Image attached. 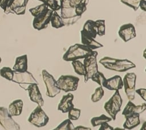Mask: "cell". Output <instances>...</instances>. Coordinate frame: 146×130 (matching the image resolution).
<instances>
[{
  "mask_svg": "<svg viewBox=\"0 0 146 130\" xmlns=\"http://www.w3.org/2000/svg\"><path fill=\"white\" fill-rule=\"evenodd\" d=\"M23 106V103L21 99H16L9 104L8 111L12 116H19L22 112Z\"/></svg>",
  "mask_w": 146,
  "mask_h": 130,
  "instance_id": "7402d4cb",
  "label": "cell"
},
{
  "mask_svg": "<svg viewBox=\"0 0 146 130\" xmlns=\"http://www.w3.org/2000/svg\"><path fill=\"white\" fill-rule=\"evenodd\" d=\"M104 94V91L102 86L96 88L95 90L94 93L91 95V101L92 102H97L99 101L103 98Z\"/></svg>",
  "mask_w": 146,
  "mask_h": 130,
  "instance_id": "f546056e",
  "label": "cell"
},
{
  "mask_svg": "<svg viewBox=\"0 0 146 130\" xmlns=\"http://www.w3.org/2000/svg\"><path fill=\"white\" fill-rule=\"evenodd\" d=\"M11 81L18 84L22 89L26 91H27L30 85H38V81L35 79L33 74L27 70L22 72L14 70L13 78Z\"/></svg>",
  "mask_w": 146,
  "mask_h": 130,
  "instance_id": "5b68a950",
  "label": "cell"
},
{
  "mask_svg": "<svg viewBox=\"0 0 146 130\" xmlns=\"http://www.w3.org/2000/svg\"><path fill=\"white\" fill-rule=\"evenodd\" d=\"M98 52L94 51L93 53L84 58L83 64L85 68L86 73L84 74V82H87L91 78L92 76L98 71L97 64Z\"/></svg>",
  "mask_w": 146,
  "mask_h": 130,
  "instance_id": "52a82bcc",
  "label": "cell"
},
{
  "mask_svg": "<svg viewBox=\"0 0 146 130\" xmlns=\"http://www.w3.org/2000/svg\"><path fill=\"white\" fill-rule=\"evenodd\" d=\"M79 78L72 75H62L56 81L59 89L66 93L77 90Z\"/></svg>",
  "mask_w": 146,
  "mask_h": 130,
  "instance_id": "8992f818",
  "label": "cell"
},
{
  "mask_svg": "<svg viewBox=\"0 0 146 130\" xmlns=\"http://www.w3.org/2000/svg\"><path fill=\"white\" fill-rule=\"evenodd\" d=\"M113 128L107 122L104 123L100 125L99 130H113Z\"/></svg>",
  "mask_w": 146,
  "mask_h": 130,
  "instance_id": "8d00e7d4",
  "label": "cell"
},
{
  "mask_svg": "<svg viewBox=\"0 0 146 130\" xmlns=\"http://www.w3.org/2000/svg\"><path fill=\"white\" fill-rule=\"evenodd\" d=\"M118 34L124 42H127L136 36L135 28L131 23L122 25L119 28Z\"/></svg>",
  "mask_w": 146,
  "mask_h": 130,
  "instance_id": "5bb4252c",
  "label": "cell"
},
{
  "mask_svg": "<svg viewBox=\"0 0 146 130\" xmlns=\"http://www.w3.org/2000/svg\"><path fill=\"white\" fill-rule=\"evenodd\" d=\"M96 26L97 27L98 35L103 36L106 34V25L104 20H97L95 21Z\"/></svg>",
  "mask_w": 146,
  "mask_h": 130,
  "instance_id": "1f68e13d",
  "label": "cell"
},
{
  "mask_svg": "<svg viewBox=\"0 0 146 130\" xmlns=\"http://www.w3.org/2000/svg\"><path fill=\"white\" fill-rule=\"evenodd\" d=\"M91 79L93 81L99 84L100 86H102V83L104 81V80L106 79V78L102 72L98 71L95 74L92 76Z\"/></svg>",
  "mask_w": 146,
  "mask_h": 130,
  "instance_id": "e575fe53",
  "label": "cell"
},
{
  "mask_svg": "<svg viewBox=\"0 0 146 130\" xmlns=\"http://www.w3.org/2000/svg\"><path fill=\"white\" fill-rule=\"evenodd\" d=\"M14 75V70L10 67L4 66L0 69V76L9 81H12Z\"/></svg>",
  "mask_w": 146,
  "mask_h": 130,
  "instance_id": "83f0119b",
  "label": "cell"
},
{
  "mask_svg": "<svg viewBox=\"0 0 146 130\" xmlns=\"http://www.w3.org/2000/svg\"><path fill=\"white\" fill-rule=\"evenodd\" d=\"M8 0H0V7L5 10Z\"/></svg>",
  "mask_w": 146,
  "mask_h": 130,
  "instance_id": "f35d334b",
  "label": "cell"
},
{
  "mask_svg": "<svg viewBox=\"0 0 146 130\" xmlns=\"http://www.w3.org/2000/svg\"><path fill=\"white\" fill-rule=\"evenodd\" d=\"M145 110L146 103H144L142 104L136 106L132 103L131 100H129L122 112V115L126 117L135 113L140 114L143 112Z\"/></svg>",
  "mask_w": 146,
  "mask_h": 130,
  "instance_id": "e0dca14e",
  "label": "cell"
},
{
  "mask_svg": "<svg viewBox=\"0 0 146 130\" xmlns=\"http://www.w3.org/2000/svg\"><path fill=\"white\" fill-rule=\"evenodd\" d=\"M80 110L79 108H76L72 107L68 112V118L71 120H78L80 115Z\"/></svg>",
  "mask_w": 146,
  "mask_h": 130,
  "instance_id": "d6a6232c",
  "label": "cell"
},
{
  "mask_svg": "<svg viewBox=\"0 0 146 130\" xmlns=\"http://www.w3.org/2000/svg\"><path fill=\"white\" fill-rule=\"evenodd\" d=\"M113 129H120V128H115Z\"/></svg>",
  "mask_w": 146,
  "mask_h": 130,
  "instance_id": "b9f144b4",
  "label": "cell"
},
{
  "mask_svg": "<svg viewBox=\"0 0 146 130\" xmlns=\"http://www.w3.org/2000/svg\"><path fill=\"white\" fill-rule=\"evenodd\" d=\"M136 79V75L134 73H128L123 78V86L129 100H133L135 99Z\"/></svg>",
  "mask_w": 146,
  "mask_h": 130,
  "instance_id": "7c38bea8",
  "label": "cell"
},
{
  "mask_svg": "<svg viewBox=\"0 0 146 130\" xmlns=\"http://www.w3.org/2000/svg\"><path fill=\"white\" fill-rule=\"evenodd\" d=\"M51 26L55 28H59L64 26L62 18L61 16L56 12V11H54L50 20Z\"/></svg>",
  "mask_w": 146,
  "mask_h": 130,
  "instance_id": "cb8c5ba5",
  "label": "cell"
},
{
  "mask_svg": "<svg viewBox=\"0 0 146 130\" xmlns=\"http://www.w3.org/2000/svg\"><path fill=\"white\" fill-rule=\"evenodd\" d=\"M135 93L138 94L140 97L144 100H146V89H139L135 90Z\"/></svg>",
  "mask_w": 146,
  "mask_h": 130,
  "instance_id": "d590c367",
  "label": "cell"
},
{
  "mask_svg": "<svg viewBox=\"0 0 146 130\" xmlns=\"http://www.w3.org/2000/svg\"><path fill=\"white\" fill-rule=\"evenodd\" d=\"M49 121V118L43 110L41 106L38 105L31 112L28 118V121L36 127L45 126Z\"/></svg>",
  "mask_w": 146,
  "mask_h": 130,
  "instance_id": "ba28073f",
  "label": "cell"
},
{
  "mask_svg": "<svg viewBox=\"0 0 146 130\" xmlns=\"http://www.w3.org/2000/svg\"><path fill=\"white\" fill-rule=\"evenodd\" d=\"M74 95L71 93H68L63 95L58 104V110L60 111L63 113L68 112L71 108L74 107L72 103Z\"/></svg>",
  "mask_w": 146,
  "mask_h": 130,
  "instance_id": "ac0fdd59",
  "label": "cell"
},
{
  "mask_svg": "<svg viewBox=\"0 0 146 130\" xmlns=\"http://www.w3.org/2000/svg\"><path fill=\"white\" fill-rule=\"evenodd\" d=\"M48 9V7L47 5H46L44 3H42L35 7L30 8L29 10V11L31 13L32 16H33L34 17H35L38 15L46 11Z\"/></svg>",
  "mask_w": 146,
  "mask_h": 130,
  "instance_id": "4316f807",
  "label": "cell"
},
{
  "mask_svg": "<svg viewBox=\"0 0 146 130\" xmlns=\"http://www.w3.org/2000/svg\"><path fill=\"white\" fill-rule=\"evenodd\" d=\"M42 2L43 3L47 5L50 9L54 11H56L60 9V5L56 0H38Z\"/></svg>",
  "mask_w": 146,
  "mask_h": 130,
  "instance_id": "4dcf8cb0",
  "label": "cell"
},
{
  "mask_svg": "<svg viewBox=\"0 0 146 130\" xmlns=\"http://www.w3.org/2000/svg\"><path fill=\"white\" fill-rule=\"evenodd\" d=\"M146 122L145 121L144 123H143V127H141V129H144V130H145V128H146Z\"/></svg>",
  "mask_w": 146,
  "mask_h": 130,
  "instance_id": "60d3db41",
  "label": "cell"
},
{
  "mask_svg": "<svg viewBox=\"0 0 146 130\" xmlns=\"http://www.w3.org/2000/svg\"><path fill=\"white\" fill-rule=\"evenodd\" d=\"M91 128L90 127H86L83 126H77L74 127V130H91Z\"/></svg>",
  "mask_w": 146,
  "mask_h": 130,
  "instance_id": "ab89813d",
  "label": "cell"
},
{
  "mask_svg": "<svg viewBox=\"0 0 146 130\" xmlns=\"http://www.w3.org/2000/svg\"><path fill=\"white\" fill-rule=\"evenodd\" d=\"M123 100L119 90H116L111 98L105 103L104 108L112 120L116 119V114L120 111Z\"/></svg>",
  "mask_w": 146,
  "mask_h": 130,
  "instance_id": "277c9868",
  "label": "cell"
},
{
  "mask_svg": "<svg viewBox=\"0 0 146 130\" xmlns=\"http://www.w3.org/2000/svg\"><path fill=\"white\" fill-rule=\"evenodd\" d=\"M139 7L144 11H146V1L141 0L139 4Z\"/></svg>",
  "mask_w": 146,
  "mask_h": 130,
  "instance_id": "74e56055",
  "label": "cell"
},
{
  "mask_svg": "<svg viewBox=\"0 0 146 130\" xmlns=\"http://www.w3.org/2000/svg\"><path fill=\"white\" fill-rule=\"evenodd\" d=\"M71 64L74 68L75 72L76 74L80 76H84L86 71L83 63H82L80 61L77 60L71 61Z\"/></svg>",
  "mask_w": 146,
  "mask_h": 130,
  "instance_id": "484cf974",
  "label": "cell"
},
{
  "mask_svg": "<svg viewBox=\"0 0 146 130\" xmlns=\"http://www.w3.org/2000/svg\"><path fill=\"white\" fill-rule=\"evenodd\" d=\"M81 42L82 44L87 46L92 50H95L103 47V45L96 41L95 39L92 38L90 35L87 34L84 31L81 30Z\"/></svg>",
  "mask_w": 146,
  "mask_h": 130,
  "instance_id": "d6986e66",
  "label": "cell"
},
{
  "mask_svg": "<svg viewBox=\"0 0 146 130\" xmlns=\"http://www.w3.org/2000/svg\"><path fill=\"white\" fill-rule=\"evenodd\" d=\"M106 69L119 72H124L136 67V65L128 59H117L110 57H104L99 60Z\"/></svg>",
  "mask_w": 146,
  "mask_h": 130,
  "instance_id": "7a4b0ae2",
  "label": "cell"
},
{
  "mask_svg": "<svg viewBox=\"0 0 146 130\" xmlns=\"http://www.w3.org/2000/svg\"><path fill=\"white\" fill-rule=\"evenodd\" d=\"M1 61H2V59H1V57H0V64H1Z\"/></svg>",
  "mask_w": 146,
  "mask_h": 130,
  "instance_id": "7bdbcfd3",
  "label": "cell"
},
{
  "mask_svg": "<svg viewBox=\"0 0 146 130\" xmlns=\"http://www.w3.org/2000/svg\"><path fill=\"white\" fill-rule=\"evenodd\" d=\"M27 54H23L16 58L13 70L16 72H22L27 71Z\"/></svg>",
  "mask_w": 146,
  "mask_h": 130,
  "instance_id": "44dd1931",
  "label": "cell"
},
{
  "mask_svg": "<svg viewBox=\"0 0 146 130\" xmlns=\"http://www.w3.org/2000/svg\"><path fill=\"white\" fill-rule=\"evenodd\" d=\"M112 120V118L111 117H108L104 114L101 115L99 116L94 117L92 118L90 121L93 127H96L98 125H100L104 123H108Z\"/></svg>",
  "mask_w": 146,
  "mask_h": 130,
  "instance_id": "d4e9b609",
  "label": "cell"
},
{
  "mask_svg": "<svg viewBox=\"0 0 146 130\" xmlns=\"http://www.w3.org/2000/svg\"><path fill=\"white\" fill-rule=\"evenodd\" d=\"M74 127L71 120L67 119L62 121L54 130H74Z\"/></svg>",
  "mask_w": 146,
  "mask_h": 130,
  "instance_id": "f1b7e54d",
  "label": "cell"
},
{
  "mask_svg": "<svg viewBox=\"0 0 146 130\" xmlns=\"http://www.w3.org/2000/svg\"><path fill=\"white\" fill-rule=\"evenodd\" d=\"M0 125L6 130H19V125L13 119L8 109L0 107Z\"/></svg>",
  "mask_w": 146,
  "mask_h": 130,
  "instance_id": "8fae6325",
  "label": "cell"
},
{
  "mask_svg": "<svg viewBox=\"0 0 146 130\" xmlns=\"http://www.w3.org/2000/svg\"><path fill=\"white\" fill-rule=\"evenodd\" d=\"M54 11L48 9L44 12L34 17L33 21V26L36 30H41L47 28L50 23L51 18Z\"/></svg>",
  "mask_w": 146,
  "mask_h": 130,
  "instance_id": "4fadbf2b",
  "label": "cell"
},
{
  "mask_svg": "<svg viewBox=\"0 0 146 130\" xmlns=\"http://www.w3.org/2000/svg\"><path fill=\"white\" fill-rule=\"evenodd\" d=\"M141 0H121V2L137 11L139 8V4Z\"/></svg>",
  "mask_w": 146,
  "mask_h": 130,
  "instance_id": "836d02e7",
  "label": "cell"
},
{
  "mask_svg": "<svg viewBox=\"0 0 146 130\" xmlns=\"http://www.w3.org/2000/svg\"><path fill=\"white\" fill-rule=\"evenodd\" d=\"M42 75L46 87V95L50 98L55 97L61 91L58 87L56 81L51 74L44 69L42 70Z\"/></svg>",
  "mask_w": 146,
  "mask_h": 130,
  "instance_id": "9c48e42d",
  "label": "cell"
},
{
  "mask_svg": "<svg viewBox=\"0 0 146 130\" xmlns=\"http://www.w3.org/2000/svg\"><path fill=\"white\" fill-rule=\"evenodd\" d=\"M27 91H28L29 96L31 101L36 103L38 105L41 107L44 105V100L37 84L30 85Z\"/></svg>",
  "mask_w": 146,
  "mask_h": 130,
  "instance_id": "2e32d148",
  "label": "cell"
},
{
  "mask_svg": "<svg viewBox=\"0 0 146 130\" xmlns=\"http://www.w3.org/2000/svg\"><path fill=\"white\" fill-rule=\"evenodd\" d=\"M82 30L90 35L94 39H95L98 35L97 27L96 26L95 21L92 20H87L83 26Z\"/></svg>",
  "mask_w": 146,
  "mask_h": 130,
  "instance_id": "603a6c76",
  "label": "cell"
},
{
  "mask_svg": "<svg viewBox=\"0 0 146 130\" xmlns=\"http://www.w3.org/2000/svg\"><path fill=\"white\" fill-rule=\"evenodd\" d=\"M89 0H60V16L64 26H70L79 20L87 9Z\"/></svg>",
  "mask_w": 146,
  "mask_h": 130,
  "instance_id": "6da1fadb",
  "label": "cell"
},
{
  "mask_svg": "<svg viewBox=\"0 0 146 130\" xmlns=\"http://www.w3.org/2000/svg\"><path fill=\"white\" fill-rule=\"evenodd\" d=\"M93 52L92 49L82 44H75L68 48L62 58L64 61H72L84 58L92 54Z\"/></svg>",
  "mask_w": 146,
  "mask_h": 130,
  "instance_id": "3957f363",
  "label": "cell"
},
{
  "mask_svg": "<svg viewBox=\"0 0 146 130\" xmlns=\"http://www.w3.org/2000/svg\"><path fill=\"white\" fill-rule=\"evenodd\" d=\"M29 0H8L3 12L6 14H14L17 15H24Z\"/></svg>",
  "mask_w": 146,
  "mask_h": 130,
  "instance_id": "30bf717a",
  "label": "cell"
},
{
  "mask_svg": "<svg viewBox=\"0 0 146 130\" xmlns=\"http://www.w3.org/2000/svg\"><path fill=\"white\" fill-rule=\"evenodd\" d=\"M125 121L123 124L124 129H132L140 124V114L135 113L125 117Z\"/></svg>",
  "mask_w": 146,
  "mask_h": 130,
  "instance_id": "ffe728a7",
  "label": "cell"
},
{
  "mask_svg": "<svg viewBox=\"0 0 146 130\" xmlns=\"http://www.w3.org/2000/svg\"><path fill=\"white\" fill-rule=\"evenodd\" d=\"M102 86L110 90H119L123 87V79L119 75H115L108 79H106L102 83Z\"/></svg>",
  "mask_w": 146,
  "mask_h": 130,
  "instance_id": "9a60e30c",
  "label": "cell"
}]
</instances>
